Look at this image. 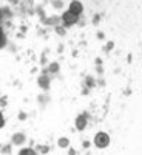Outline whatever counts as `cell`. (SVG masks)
I'll use <instances>...</instances> for the list:
<instances>
[{
    "label": "cell",
    "mask_w": 142,
    "mask_h": 155,
    "mask_svg": "<svg viewBox=\"0 0 142 155\" xmlns=\"http://www.w3.org/2000/svg\"><path fill=\"white\" fill-rule=\"evenodd\" d=\"M71 9H73V11H77V12H79V11H80V5H77V3L74 2V5L71 6Z\"/></svg>",
    "instance_id": "obj_1"
},
{
    "label": "cell",
    "mask_w": 142,
    "mask_h": 155,
    "mask_svg": "<svg viewBox=\"0 0 142 155\" xmlns=\"http://www.w3.org/2000/svg\"><path fill=\"white\" fill-rule=\"evenodd\" d=\"M0 124H2V116H0Z\"/></svg>",
    "instance_id": "obj_2"
}]
</instances>
